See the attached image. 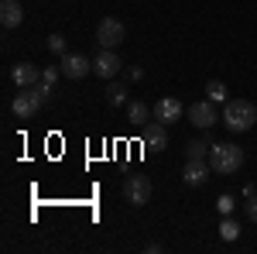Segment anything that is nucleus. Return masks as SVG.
I'll use <instances>...</instances> for the list:
<instances>
[{"label":"nucleus","mask_w":257,"mask_h":254,"mask_svg":"<svg viewBox=\"0 0 257 254\" xmlns=\"http://www.w3.org/2000/svg\"><path fill=\"white\" fill-rule=\"evenodd\" d=\"M209 148H213V141L192 137V141H185V158H192V161H209Z\"/></svg>","instance_id":"14"},{"label":"nucleus","mask_w":257,"mask_h":254,"mask_svg":"<svg viewBox=\"0 0 257 254\" xmlns=\"http://www.w3.org/2000/svg\"><path fill=\"white\" fill-rule=\"evenodd\" d=\"M45 103H48V100L41 97V93L35 90V86H28V90H21L18 97H14V103H11V110H14L18 117H35V114H38V110L45 107Z\"/></svg>","instance_id":"4"},{"label":"nucleus","mask_w":257,"mask_h":254,"mask_svg":"<svg viewBox=\"0 0 257 254\" xmlns=\"http://www.w3.org/2000/svg\"><path fill=\"white\" fill-rule=\"evenodd\" d=\"M48 48L55 52V55H65L69 48H65V35H48Z\"/></svg>","instance_id":"20"},{"label":"nucleus","mask_w":257,"mask_h":254,"mask_svg":"<svg viewBox=\"0 0 257 254\" xmlns=\"http://www.w3.org/2000/svg\"><path fill=\"white\" fill-rule=\"evenodd\" d=\"M206 100H213V103H226L230 93H226V86H223L219 79H209V82H206Z\"/></svg>","instance_id":"17"},{"label":"nucleus","mask_w":257,"mask_h":254,"mask_svg":"<svg viewBox=\"0 0 257 254\" xmlns=\"http://www.w3.org/2000/svg\"><path fill=\"white\" fill-rule=\"evenodd\" d=\"M219 237H223V240H237V237H240V223H237V220H230V216H223V223H219Z\"/></svg>","instance_id":"18"},{"label":"nucleus","mask_w":257,"mask_h":254,"mask_svg":"<svg viewBox=\"0 0 257 254\" xmlns=\"http://www.w3.org/2000/svg\"><path fill=\"white\" fill-rule=\"evenodd\" d=\"M209 165H213L216 176H233V172H240V165H243V148L230 144V141L213 144L209 148Z\"/></svg>","instance_id":"2"},{"label":"nucleus","mask_w":257,"mask_h":254,"mask_svg":"<svg viewBox=\"0 0 257 254\" xmlns=\"http://www.w3.org/2000/svg\"><path fill=\"white\" fill-rule=\"evenodd\" d=\"M59 69L65 79H82L93 72V62L86 55H79V52H65V55H59Z\"/></svg>","instance_id":"6"},{"label":"nucleus","mask_w":257,"mask_h":254,"mask_svg":"<svg viewBox=\"0 0 257 254\" xmlns=\"http://www.w3.org/2000/svg\"><path fill=\"white\" fill-rule=\"evenodd\" d=\"M223 124L230 134H243L257 124V107L250 100H226L223 103Z\"/></svg>","instance_id":"1"},{"label":"nucleus","mask_w":257,"mask_h":254,"mask_svg":"<svg viewBox=\"0 0 257 254\" xmlns=\"http://www.w3.org/2000/svg\"><path fill=\"white\" fill-rule=\"evenodd\" d=\"M243 213H247V220H250V223H257V193L243 203Z\"/></svg>","instance_id":"21"},{"label":"nucleus","mask_w":257,"mask_h":254,"mask_svg":"<svg viewBox=\"0 0 257 254\" xmlns=\"http://www.w3.org/2000/svg\"><path fill=\"white\" fill-rule=\"evenodd\" d=\"M168 124H161V120H155V124H148L144 127V148L148 151H165L168 148V131H165Z\"/></svg>","instance_id":"12"},{"label":"nucleus","mask_w":257,"mask_h":254,"mask_svg":"<svg viewBox=\"0 0 257 254\" xmlns=\"http://www.w3.org/2000/svg\"><path fill=\"white\" fill-rule=\"evenodd\" d=\"M123 196L131 199V206L151 203V179L148 176H127L123 179Z\"/></svg>","instance_id":"5"},{"label":"nucleus","mask_w":257,"mask_h":254,"mask_svg":"<svg viewBox=\"0 0 257 254\" xmlns=\"http://www.w3.org/2000/svg\"><path fill=\"white\" fill-rule=\"evenodd\" d=\"M216 210H219V213H223V216H230V213H233V210H237V199H233V196H230V193H223V196H219V199H216Z\"/></svg>","instance_id":"19"},{"label":"nucleus","mask_w":257,"mask_h":254,"mask_svg":"<svg viewBox=\"0 0 257 254\" xmlns=\"http://www.w3.org/2000/svg\"><path fill=\"white\" fill-rule=\"evenodd\" d=\"M123 38H127V28H123V21H120V18H103V21H99V28H96L99 48H120Z\"/></svg>","instance_id":"3"},{"label":"nucleus","mask_w":257,"mask_h":254,"mask_svg":"<svg viewBox=\"0 0 257 254\" xmlns=\"http://www.w3.org/2000/svg\"><path fill=\"white\" fill-rule=\"evenodd\" d=\"M189 120L196 124L199 131H209V127H213L216 120H223V117L216 114V103H213V100H199V103L189 107Z\"/></svg>","instance_id":"7"},{"label":"nucleus","mask_w":257,"mask_h":254,"mask_svg":"<svg viewBox=\"0 0 257 254\" xmlns=\"http://www.w3.org/2000/svg\"><path fill=\"white\" fill-rule=\"evenodd\" d=\"M148 117H155V110L148 103H141V100H131L127 103V120L131 124H148Z\"/></svg>","instance_id":"15"},{"label":"nucleus","mask_w":257,"mask_h":254,"mask_svg":"<svg viewBox=\"0 0 257 254\" xmlns=\"http://www.w3.org/2000/svg\"><path fill=\"white\" fill-rule=\"evenodd\" d=\"M21 21H24V7L18 0H4L0 4V24L4 28H21Z\"/></svg>","instance_id":"13"},{"label":"nucleus","mask_w":257,"mask_h":254,"mask_svg":"<svg viewBox=\"0 0 257 254\" xmlns=\"http://www.w3.org/2000/svg\"><path fill=\"white\" fill-rule=\"evenodd\" d=\"M11 79H14L18 90H28V86L41 82V69H38V65H31V62H18V65L11 69Z\"/></svg>","instance_id":"11"},{"label":"nucleus","mask_w":257,"mask_h":254,"mask_svg":"<svg viewBox=\"0 0 257 254\" xmlns=\"http://www.w3.org/2000/svg\"><path fill=\"white\" fill-rule=\"evenodd\" d=\"M106 103L110 107H127V82H110L106 86Z\"/></svg>","instance_id":"16"},{"label":"nucleus","mask_w":257,"mask_h":254,"mask_svg":"<svg viewBox=\"0 0 257 254\" xmlns=\"http://www.w3.org/2000/svg\"><path fill=\"white\" fill-rule=\"evenodd\" d=\"M151 110H155V120H161V124H175V120H182L189 114V110L182 107V100H175V97H161Z\"/></svg>","instance_id":"10"},{"label":"nucleus","mask_w":257,"mask_h":254,"mask_svg":"<svg viewBox=\"0 0 257 254\" xmlns=\"http://www.w3.org/2000/svg\"><path fill=\"white\" fill-rule=\"evenodd\" d=\"M59 76H62V69H59V65H48V69L41 72V79H45V82H55Z\"/></svg>","instance_id":"22"},{"label":"nucleus","mask_w":257,"mask_h":254,"mask_svg":"<svg viewBox=\"0 0 257 254\" xmlns=\"http://www.w3.org/2000/svg\"><path fill=\"white\" fill-rule=\"evenodd\" d=\"M213 176V165L209 161H192V158H185V168H182V182L189 186V189H199V186H206Z\"/></svg>","instance_id":"9"},{"label":"nucleus","mask_w":257,"mask_h":254,"mask_svg":"<svg viewBox=\"0 0 257 254\" xmlns=\"http://www.w3.org/2000/svg\"><path fill=\"white\" fill-rule=\"evenodd\" d=\"M123 69V62H120L117 48H99V55L93 59V72H96L99 79H113Z\"/></svg>","instance_id":"8"}]
</instances>
